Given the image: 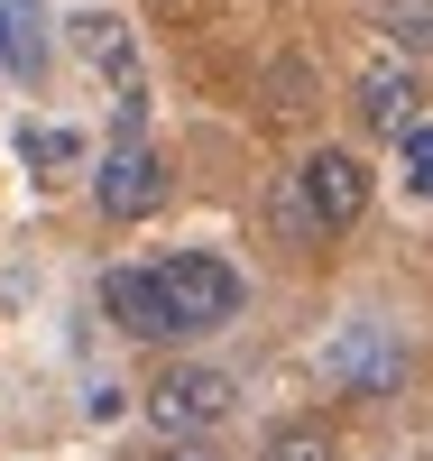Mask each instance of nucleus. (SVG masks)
<instances>
[{"instance_id":"9","label":"nucleus","mask_w":433,"mask_h":461,"mask_svg":"<svg viewBox=\"0 0 433 461\" xmlns=\"http://www.w3.org/2000/svg\"><path fill=\"white\" fill-rule=\"evenodd\" d=\"M65 28H74V47H84L93 65H121V84H139V74H130V37H121V19H102V10H74Z\"/></svg>"},{"instance_id":"2","label":"nucleus","mask_w":433,"mask_h":461,"mask_svg":"<svg viewBox=\"0 0 433 461\" xmlns=\"http://www.w3.org/2000/svg\"><path fill=\"white\" fill-rule=\"evenodd\" d=\"M230 415H240V378H230V369H203V360H185V369H167V378L148 388V425L167 434V443L221 434Z\"/></svg>"},{"instance_id":"12","label":"nucleus","mask_w":433,"mask_h":461,"mask_svg":"<svg viewBox=\"0 0 433 461\" xmlns=\"http://www.w3.org/2000/svg\"><path fill=\"white\" fill-rule=\"evenodd\" d=\"M397 167H406V194H424V167H433V130L424 121L397 130Z\"/></svg>"},{"instance_id":"14","label":"nucleus","mask_w":433,"mask_h":461,"mask_svg":"<svg viewBox=\"0 0 433 461\" xmlns=\"http://www.w3.org/2000/svg\"><path fill=\"white\" fill-rule=\"evenodd\" d=\"M157 461H212V452H194V443H167V452H157Z\"/></svg>"},{"instance_id":"13","label":"nucleus","mask_w":433,"mask_h":461,"mask_svg":"<svg viewBox=\"0 0 433 461\" xmlns=\"http://www.w3.org/2000/svg\"><path fill=\"white\" fill-rule=\"evenodd\" d=\"M387 28H397V47H406V56H424V0H406V10L387 19Z\"/></svg>"},{"instance_id":"3","label":"nucleus","mask_w":433,"mask_h":461,"mask_svg":"<svg viewBox=\"0 0 433 461\" xmlns=\"http://www.w3.org/2000/svg\"><path fill=\"white\" fill-rule=\"evenodd\" d=\"M369 167L350 158V148H313V158L295 167V212H304V230H350L369 212Z\"/></svg>"},{"instance_id":"4","label":"nucleus","mask_w":433,"mask_h":461,"mask_svg":"<svg viewBox=\"0 0 433 461\" xmlns=\"http://www.w3.org/2000/svg\"><path fill=\"white\" fill-rule=\"evenodd\" d=\"M167 194H176V176H167V158H157L148 139H121V148L102 158V176H93V203H102L111 221H148Z\"/></svg>"},{"instance_id":"10","label":"nucleus","mask_w":433,"mask_h":461,"mask_svg":"<svg viewBox=\"0 0 433 461\" xmlns=\"http://www.w3.org/2000/svg\"><path fill=\"white\" fill-rule=\"evenodd\" d=\"M258 461H341V443H332L323 425H277Z\"/></svg>"},{"instance_id":"6","label":"nucleus","mask_w":433,"mask_h":461,"mask_svg":"<svg viewBox=\"0 0 433 461\" xmlns=\"http://www.w3.org/2000/svg\"><path fill=\"white\" fill-rule=\"evenodd\" d=\"M102 314L121 323L130 341H185L176 314H167V295H157L148 267H102Z\"/></svg>"},{"instance_id":"1","label":"nucleus","mask_w":433,"mask_h":461,"mask_svg":"<svg viewBox=\"0 0 433 461\" xmlns=\"http://www.w3.org/2000/svg\"><path fill=\"white\" fill-rule=\"evenodd\" d=\"M148 277L167 295L176 332H221V323H240V304H249V277L230 258H212V249H176V258H157Z\"/></svg>"},{"instance_id":"11","label":"nucleus","mask_w":433,"mask_h":461,"mask_svg":"<svg viewBox=\"0 0 433 461\" xmlns=\"http://www.w3.org/2000/svg\"><path fill=\"white\" fill-rule=\"evenodd\" d=\"M19 158L56 176V167H74V158H84V139H74V130H19Z\"/></svg>"},{"instance_id":"8","label":"nucleus","mask_w":433,"mask_h":461,"mask_svg":"<svg viewBox=\"0 0 433 461\" xmlns=\"http://www.w3.org/2000/svg\"><path fill=\"white\" fill-rule=\"evenodd\" d=\"M0 65H10L19 84L47 74V37H37V10H28V0H0Z\"/></svg>"},{"instance_id":"7","label":"nucleus","mask_w":433,"mask_h":461,"mask_svg":"<svg viewBox=\"0 0 433 461\" xmlns=\"http://www.w3.org/2000/svg\"><path fill=\"white\" fill-rule=\"evenodd\" d=\"M350 102H360V121H369V130H387V139H397L406 121H424V74H415V56H397V65H369Z\"/></svg>"},{"instance_id":"5","label":"nucleus","mask_w":433,"mask_h":461,"mask_svg":"<svg viewBox=\"0 0 433 461\" xmlns=\"http://www.w3.org/2000/svg\"><path fill=\"white\" fill-rule=\"evenodd\" d=\"M332 378H341L350 397H387V388L406 378V341L387 332V323H360V332H341V341H332Z\"/></svg>"}]
</instances>
